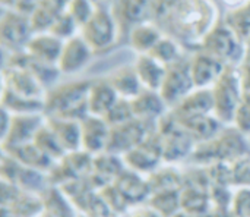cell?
<instances>
[{
  "instance_id": "6da1fadb",
  "label": "cell",
  "mask_w": 250,
  "mask_h": 217,
  "mask_svg": "<svg viewBox=\"0 0 250 217\" xmlns=\"http://www.w3.org/2000/svg\"><path fill=\"white\" fill-rule=\"evenodd\" d=\"M91 81L64 82L47 90L44 96V115L47 118H62L82 121L88 113V93Z\"/></svg>"
},
{
  "instance_id": "7a4b0ae2",
  "label": "cell",
  "mask_w": 250,
  "mask_h": 217,
  "mask_svg": "<svg viewBox=\"0 0 250 217\" xmlns=\"http://www.w3.org/2000/svg\"><path fill=\"white\" fill-rule=\"evenodd\" d=\"M214 97V115L224 125H231L236 112L243 103V88L239 68L227 65L218 81L211 88Z\"/></svg>"
},
{
  "instance_id": "3957f363",
  "label": "cell",
  "mask_w": 250,
  "mask_h": 217,
  "mask_svg": "<svg viewBox=\"0 0 250 217\" xmlns=\"http://www.w3.org/2000/svg\"><path fill=\"white\" fill-rule=\"evenodd\" d=\"M45 125L44 113L12 115L1 109V147L10 150L34 141L38 131Z\"/></svg>"
},
{
  "instance_id": "277c9868",
  "label": "cell",
  "mask_w": 250,
  "mask_h": 217,
  "mask_svg": "<svg viewBox=\"0 0 250 217\" xmlns=\"http://www.w3.org/2000/svg\"><path fill=\"white\" fill-rule=\"evenodd\" d=\"M193 90L196 88L192 79L189 59H179L177 62L166 66V76L158 93L168 109L177 106Z\"/></svg>"
},
{
  "instance_id": "5b68a950",
  "label": "cell",
  "mask_w": 250,
  "mask_h": 217,
  "mask_svg": "<svg viewBox=\"0 0 250 217\" xmlns=\"http://www.w3.org/2000/svg\"><path fill=\"white\" fill-rule=\"evenodd\" d=\"M157 126H149L139 119H132L126 123L111 126L110 131V143H108V153L117 154L123 157L126 153L138 147L145 138L155 129Z\"/></svg>"
},
{
  "instance_id": "8992f818",
  "label": "cell",
  "mask_w": 250,
  "mask_h": 217,
  "mask_svg": "<svg viewBox=\"0 0 250 217\" xmlns=\"http://www.w3.org/2000/svg\"><path fill=\"white\" fill-rule=\"evenodd\" d=\"M204 51L217 57L224 65H233L242 56V43L229 26L218 25L205 35Z\"/></svg>"
},
{
  "instance_id": "52a82bcc",
  "label": "cell",
  "mask_w": 250,
  "mask_h": 217,
  "mask_svg": "<svg viewBox=\"0 0 250 217\" xmlns=\"http://www.w3.org/2000/svg\"><path fill=\"white\" fill-rule=\"evenodd\" d=\"M116 37V22L113 15L104 7H97L91 19L82 26V38L92 50L108 47Z\"/></svg>"
},
{
  "instance_id": "ba28073f",
  "label": "cell",
  "mask_w": 250,
  "mask_h": 217,
  "mask_svg": "<svg viewBox=\"0 0 250 217\" xmlns=\"http://www.w3.org/2000/svg\"><path fill=\"white\" fill-rule=\"evenodd\" d=\"M111 126L104 118L88 115L81 121V150L95 157L108 150Z\"/></svg>"
},
{
  "instance_id": "9c48e42d",
  "label": "cell",
  "mask_w": 250,
  "mask_h": 217,
  "mask_svg": "<svg viewBox=\"0 0 250 217\" xmlns=\"http://www.w3.org/2000/svg\"><path fill=\"white\" fill-rule=\"evenodd\" d=\"M32 32L31 21L26 15L13 10L3 13L0 21V35L4 47H9L10 50L25 48Z\"/></svg>"
},
{
  "instance_id": "30bf717a",
  "label": "cell",
  "mask_w": 250,
  "mask_h": 217,
  "mask_svg": "<svg viewBox=\"0 0 250 217\" xmlns=\"http://www.w3.org/2000/svg\"><path fill=\"white\" fill-rule=\"evenodd\" d=\"M176 121H186L196 116L214 115V97L211 88H196L188 94L177 106L170 109Z\"/></svg>"
},
{
  "instance_id": "8fae6325",
  "label": "cell",
  "mask_w": 250,
  "mask_h": 217,
  "mask_svg": "<svg viewBox=\"0 0 250 217\" xmlns=\"http://www.w3.org/2000/svg\"><path fill=\"white\" fill-rule=\"evenodd\" d=\"M130 103L135 118L149 126H157L158 122L168 113V106L158 91L142 90L135 98L130 100Z\"/></svg>"
},
{
  "instance_id": "7c38bea8",
  "label": "cell",
  "mask_w": 250,
  "mask_h": 217,
  "mask_svg": "<svg viewBox=\"0 0 250 217\" xmlns=\"http://www.w3.org/2000/svg\"><path fill=\"white\" fill-rule=\"evenodd\" d=\"M227 65L207 51H199L190 59V73L195 88H209L214 85Z\"/></svg>"
},
{
  "instance_id": "4fadbf2b",
  "label": "cell",
  "mask_w": 250,
  "mask_h": 217,
  "mask_svg": "<svg viewBox=\"0 0 250 217\" xmlns=\"http://www.w3.org/2000/svg\"><path fill=\"white\" fill-rule=\"evenodd\" d=\"M92 54V48L82 37H72L63 46L57 68L62 73H75L83 69Z\"/></svg>"
},
{
  "instance_id": "5bb4252c",
  "label": "cell",
  "mask_w": 250,
  "mask_h": 217,
  "mask_svg": "<svg viewBox=\"0 0 250 217\" xmlns=\"http://www.w3.org/2000/svg\"><path fill=\"white\" fill-rule=\"evenodd\" d=\"M148 0H116L113 4V18L114 22L122 34H126L129 38V34L135 28L138 22L142 21L145 16ZM138 26V25H136Z\"/></svg>"
},
{
  "instance_id": "9a60e30c",
  "label": "cell",
  "mask_w": 250,
  "mask_h": 217,
  "mask_svg": "<svg viewBox=\"0 0 250 217\" xmlns=\"http://www.w3.org/2000/svg\"><path fill=\"white\" fill-rule=\"evenodd\" d=\"M63 46L64 44L62 43V40H59L57 37L51 34H40L28 41L25 50L35 60L50 66H57L63 51Z\"/></svg>"
},
{
  "instance_id": "2e32d148",
  "label": "cell",
  "mask_w": 250,
  "mask_h": 217,
  "mask_svg": "<svg viewBox=\"0 0 250 217\" xmlns=\"http://www.w3.org/2000/svg\"><path fill=\"white\" fill-rule=\"evenodd\" d=\"M45 123L66 154L81 150V121L45 116Z\"/></svg>"
},
{
  "instance_id": "e0dca14e",
  "label": "cell",
  "mask_w": 250,
  "mask_h": 217,
  "mask_svg": "<svg viewBox=\"0 0 250 217\" xmlns=\"http://www.w3.org/2000/svg\"><path fill=\"white\" fill-rule=\"evenodd\" d=\"M119 98V94L110 85L107 78L91 81L88 93V113L92 116L104 118Z\"/></svg>"
},
{
  "instance_id": "ac0fdd59",
  "label": "cell",
  "mask_w": 250,
  "mask_h": 217,
  "mask_svg": "<svg viewBox=\"0 0 250 217\" xmlns=\"http://www.w3.org/2000/svg\"><path fill=\"white\" fill-rule=\"evenodd\" d=\"M70 0H38L34 12L29 15L34 32L48 31L54 21L66 12Z\"/></svg>"
},
{
  "instance_id": "d6986e66",
  "label": "cell",
  "mask_w": 250,
  "mask_h": 217,
  "mask_svg": "<svg viewBox=\"0 0 250 217\" xmlns=\"http://www.w3.org/2000/svg\"><path fill=\"white\" fill-rule=\"evenodd\" d=\"M4 81L7 84L6 88L12 90L13 93L28 97V98H40L42 94V85L35 79L32 73L21 68H10L4 69ZM44 100V98H40Z\"/></svg>"
},
{
  "instance_id": "ffe728a7",
  "label": "cell",
  "mask_w": 250,
  "mask_h": 217,
  "mask_svg": "<svg viewBox=\"0 0 250 217\" xmlns=\"http://www.w3.org/2000/svg\"><path fill=\"white\" fill-rule=\"evenodd\" d=\"M107 81L119 94V97L127 98V100L135 98L142 90H145L138 78L135 66H123V68L113 71L107 76Z\"/></svg>"
},
{
  "instance_id": "44dd1931",
  "label": "cell",
  "mask_w": 250,
  "mask_h": 217,
  "mask_svg": "<svg viewBox=\"0 0 250 217\" xmlns=\"http://www.w3.org/2000/svg\"><path fill=\"white\" fill-rule=\"evenodd\" d=\"M135 71L138 78L145 90L160 91L164 76H166V66L154 60L148 54H139L135 62Z\"/></svg>"
},
{
  "instance_id": "7402d4cb",
  "label": "cell",
  "mask_w": 250,
  "mask_h": 217,
  "mask_svg": "<svg viewBox=\"0 0 250 217\" xmlns=\"http://www.w3.org/2000/svg\"><path fill=\"white\" fill-rule=\"evenodd\" d=\"M3 109L10 112L12 115L22 113H44V100L40 98H28L13 93L9 88L3 91Z\"/></svg>"
},
{
  "instance_id": "603a6c76",
  "label": "cell",
  "mask_w": 250,
  "mask_h": 217,
  "mask_svg": "<svg viewBox=\"0 0 250 217\" xmlns=\"http://www.w3.org/2000/svg\"><path fill=\"white\" fill-rule=\"evenodd\" d=\"M226 24L242 44H248L250 38V1L230 12L226 18Z\"/></svg>"
},
{
  "instance_id": "cb8c5ba5",
  "label": "cell",
  "mask_w": 250,
  "mask_h": 217,
  "mask_svg": "<svg viewBox=\"0 0 250 217\" xmlns=\"http://www.w3.org/2000/svg\"><path fill=\"white\" fill-rule=\"evenodd\" d=\"M160 40H161V35L157 31V28L149 26V25H138L129 34L130 46L135 50H138L141 54H146Z\"/></svg>"
},
{
  "instance_id": "d4e9b609",
  "label": "cell",
  "mask_w": 250,
  "mask_h": 217,
  "mask_svg": "<svg viewBox=\"0 0 250 217\" xmlns=\"http://www.w3.org/2000/svg\"><path fill=\"white\" fill-rule=\"evenodd\" d=\"M146 54L151 56L154 60H157L158 63H161L164 66H168V65L177 62L179 59H182L180 54H179L177 46L168 38H161Z\"/></svg>"
},
{
  "instance_id": "484cf974",
  "label": "cell",
  "mask_w": 250,
  "mask_h": 217,
  "mask_svg": "<svg viewBox=\"0 0 250 217\" xmlns=\"http://www.w3.org/2000/svg\"><path fill=\"white\" fill-rule=\"evenodd\" d=\"M104 119L110 126H117V125H122V123H126V122L135 119L130 100L120 97L116 101V104L108 110V113L104 116Z\"/></svg>"
},
{
  "instance_id": "4316f807",
  "label": "cell",
  "mask_w": 250,
  "mask_h": 217,
  "mask_svg": "<svg viewBox=\"0 0 250 217\" xmlns=\"http://www.w3.org/2000/svg\"><path fill=\"white\" fill-rule=\"evenodd\" d=\"M78 24L75 22V19L72 18V15L66 10L63 15H60L54 24L50 26L48 32L54 37H57L59 40H70L75 34Z\"/></svg>"
},
{
  "instance_id": "83f0119b",
  "label": "cell",
  "mask_w": 250,
  "mask_h": 217,
  "mask_svg": "<svg viewBox=\"0 0 250 217\" xmlns=\"http://www.w3.org/2000/svg\"><path fill=\"white\" fill-rule=\"evenodd\" d=\"M67 12L72 15V18L79 26H83L94 13L89 0H70L67 6Z\"/></svg>"
},
{
  "instance_id": "f1b7e54d",
  "label": "cell",
  "mask_w": 250,
  "mask_h": 217,
  "mask_svg": "<svg viewBox=\"0 0 250 217\" xmlns=\"http://www.w3.org/2000/svg\"><path fill=\"white\" fill-rule=\"evenodd\" d=\"M231 125L236 129H239L242 134L250 135V107H248L245 103H242V106L236 112V116H234Z\"/></svg>"
},
{
  "instance_id": "f546056e",
  "label": "cell",
  "mask_w": 250,
  "mask_h": 217,
  "mask_svg": "<svg viewBox=\"0 0 250 217\" xmlns=\"http://www.w3.org/2000/svg\"><path fill=\"white\" fill-rule=\"evenodd\" d=\"M117 217H161L148 203L133 206Z\"/></svg>"
},
{
  "instance_id": "4dcf8cb0",
  "label": "cell",
  "mask_w": 250,
  "mask_h": 217,
  "mask_svg": "<svg viewBox=\"0 0 250 217\" xmlns=\"http://www.w3.org/2000/svg\"><path fill=\"white\" fill-rule=\"evenodd\" d=\"M239 75H240L243 93H248L250 91V62H248L246 59H243L239 66Z\"/></svg>"
},
{
  "instance_id": "1f68e13d",
  "label": "cell",
  "mask_w": 250,
  "mask_h": 217,
  "mask_svg": "<svg viewBox=\"0 0 250 217\" xmlns=\"http://www.w3.org/2000/svg\"><path fill=\"white\" fill-rule=\"evenodd\" d=\"M243 103H245L248 107H250V91H248V93H245V94H243Z\"/></svg>"
},
{
  "instance_id": "d6a6232c",
  "label": "cell",
  "mask_w": 250,
  "mask_h": 217,
  "mask_svg": "<svg viewBox=\"0 0 250 217\" xmlns=\"http://www.w3.org/2000/svg\"><path fill=\"white\" fill-rule=\"evenodd\" d=\"M243 59H246L248 62H250V47L248 48V51H246V54H245V57Z\"/></svg>"
},
{
  "instance_id": "836d02e7",
  "label": "cell",
  "mask_w": 250,
  "mask_h": 217,
  "mask_svg": "<svg viewBox=\"0 0 250 217\" xmlns=\"http://www.w3.org/2000/svg\"><path fill=\"white\" fill-rule=\"evenodd\" d=\"M248 46H249V47H250V38H249V41H248Z\"/></svg>"
}]
</instances>
